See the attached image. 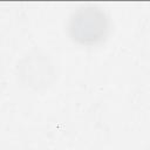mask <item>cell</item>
I'll list each match as a JSON object with an SVG mask.
<instances>
[{
  "label": "cell",
  "instance_id": "1",
  "mask_svg": "<svg viewBox=\"0 0 150 150\" xmlns=\"http://www.w3.org/2000/svg\"><path fill=\"white\" fill-rule=\"evenodd\" d=\"M107 19L100 9L84 7L75 12L69 21V32L81 43H93L102 39L107 30Z\"/></svg>",
  "mask_w": 150,
  "mask_h": 150
}]
</instances>
